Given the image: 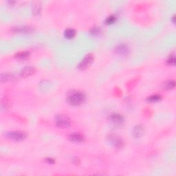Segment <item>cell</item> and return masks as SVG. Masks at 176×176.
<instances>
[{"instance_id": "obj_1", "label": "cell", "mask_w": 176, "mask_h": 176, "mask_svg": "<svg viewBox=\"0 0 176 176\" xmlns=\"http://www.w3.org/2000/svg\"><path fill=\"white\" fill-rule=\"evenodd\" d=\"M86 95L84 92L79 90H72L68 92L67 96V101L71 105H80L85 102Z\"/></svg>"}, {"instance_id": "obj_2", "label": "cell", "mask_w": 176, "mask_h": 176, "mask_svg": "<svg viewBox=\"0 0 176 176\" xmlns=\"http://www.w3.org/2000/svg\"><path fill=\"white\" fill-rule=\"evenodd\" d=\"M5 136L10 140L21 141L26 138L27 134L25 132H22V131H11V132L6 133Z\"/></svg>"}, {"instance_id": "obj_3", "label": "cell", "mask_w": 176, "mask_h": 176, "mask_svg": "<svg viewBox=\"0 0 176 176\" xmlns=\"http://www.w3.org/2000/svg\"><path fill=\"white\" fill-rule=\"evenodd\" d=\"M56 125L59 127L66 128L68 127L71 124L70 119L67 116L63 114L57 115L55 117Z\"/></svg>"}, {"instance_id": "obj_4", "label": "cell", "mask_w": 176, "mask_h": 176, "mask_svg": "<svg viewBox=\"0 0 176 176\" xmlns=\"http://www.w3.org/2000/svg\"><path fill=\"white\" fill-rule=\"evenodd\" d=\"M94 61V56L92 54L89 53L84 57L79 64V68L81 70H86L91 65L92 62Z\"/></svg>"}, {"instance_id": "obj_5", "label": "cell", "mask_w": 176, "mask_h": 176, "mask_svg": "<svg viewBox=\"0 0 176 176\" xmlns=\"http://www.w3.org/2000/svg\"><path fill=\"white\" fill-rule=\"evenodd\" d=\"M109 142L111 143V145L116 149H121L123 147L124 143L122 139L115 134H109L108 137Z\"/></svg>"}, {"instance_id": "obj_6", "label": "cell", "mask_w": 176, "mask_h": 176, "mask_svg": "<svg viewBox=\"0 0 176 176\" xmlns=\"http://www.w3.org/2000/svg\"><path fill=\"white\" fill-rule=\"evenodd\" d=\"M12 32L17 34H31L34 32V29L30 25H17L12 28Z\"/></svg>"}, {"instance_id": "obj_7", "label": "cell", "mask_w": 176, "mask_h": 176, "mask_svg": "<svg viewBox=\"0 0 176 176\" xmlns=\"http://www.w3.org/2000/svg\"><path fill=\"white\" fill-rule=\"evenodd\" d=\"M115 52L120 56H127L130 52V48L127 44L121 43L116 46Z\"/></svg>"}, {"instance_id": "obj_8", "label": "cell", "mask_w": 176, "mask_h": 176, "mask_svg": "<svg viewBox=\"0 0 176 176\" xmlns=\"http://www.w3.org/2000/svg\"><path fill=\"white\" fill-rule=\"evenodd\" d=\"M109 120L114 125H121L124 123V118L121 113H113L109 116Z\"/></svg>"}, {"instance_id": "obj_9", "label": "cell", "mask_w": 176, "mask_h": 176, "mask_svg": "<svg viewBox=\"0 0 176 176\" xmlns=\"http://www.w3.org/2000/svg\"><path fill=\"white\" fill-rule=\"evenodd\" d=\"M145 133V127L142 124H137L133 129V136L136 138H139L144 135Z\"/></svg>"}, {"instance_id": "obj_10", "label": "cell", "mask_w": 176, "mask_h": 176, "mask_svg": "<svg viewBox=\"0 0 176 176\" xmlns=\"http://www.w3.org/2000/svg\"><path fill=\"white\" fill-rule=\"evenodd\" d=\"M36 69L35 67H33V66H26V67L23 68L22 70H21L20 72V75L22 77H28L33 75L34 73L35 72Z\"/></svg>"}, {"instance_id": "obj_11", "label": "cell", "mask_w": 176, "mask_h": 176, "mask_svg": "<svg viewBox=\"0 0 176 176\" xmlns=\"http://www.w3.org/2000/svg\"><path fill=\"white\" fill-rule=\"evenodd\" d=\"M69 139L74 143H82L85 140V136L80 133H73L69 136Z\"/></svg>"}, {"instance_id": "obj_12", "label": "cell", "mask_w": 176, "mask_h": 176, "mask_svg": "<svg viewBox=\"0 0 176 176\" xmlns=\"http://www.w3.org/2000/svg\"><path fill=\"white\" fill-rule=\"evenodd\" d=\"M16 79V76L14 74L10 73H3L1 75V81L2 83L6 82V81H14Z\"/></svg>"}, {"instance_id": "obj_13", "label": "cell", "mask_w": 176, "mask_h": 176, "mask_svg": "<svg viewBox=\"0 0 176 176\" xmlns=\"http://www.w3.org/2000/svg\"><path fill=\"white\" fill-rule=\"evenodd\" d=\"M175 87V81L174 80H168L163 83L162 88L164 89H172Z\"/></svg>"}, {"instance_id": "obj_14", "label": "cell", "mask_w": 176, "mask_h": 176, "mask_svg": "<svg viewBox=\"0 0 176 176\" xmlns=\"http://www.w3.org/2000/svg\"><path fill=\"white\" fill-rule=\"evenodd\" d=\"M64 36L65 38L68 39H73L76 35V31L73 28H67L64 31Z\"/></svg>"}, {"instance_id": "obj_15", "label": "cell", "mask_w": 176, "mask_h": 176, "mask_svg": "<svg viewBox=\"0 0 176 176\" xmlns=\"http://www.w3.org/2000/svg\"><path fill=\"white\" fill-rule=\"evenodd\" d=\"M29 56H30L29 51H22V52H19L18 53H17L15 55V57L18 59L24 60V59H26L27 58H28Z\"/></svg>"}, {"instance_id": "obj_16", "label": "cell", "mask_w": 176, "mask_h": 176, "mask_svg": "<svg viewBox=\"0 0 176 176\" xmlns=\"http://www.w3.org/2000/svg\"><path fill=\"white\" fill-rule=\"evenodd\" d=\"M102 32L103 31L101 28L98 26H94L90 30V33L94 36H99L100 35H101Z\"/></svg>"}, {"instance_id": "obj_17", "label": "cell", "mask_w": 176, "mask_h": 176, "mask_svg": "<svg viewBox=\"0 0 176 176\" xmlns=\"http://www.w3.org/2000/svg\"><path fill=\"white\" fill-rule=\"evenodd\" d=\"M41 4L39 3V2H35V3L33 4V12L34 15H39L41 12Z\"/></svg>"}, {"instance_id": "obj_18", "label": "cell", "mask_w": 176, "mask_h": 176, "mask_svg": "<svg viewBox=\"0 0 176 176\" xmlns=\"http://www.w3.org/2000/svg\"><path fill=\"white\" fill-rule=\"evenodd\" d=\"M167 63L169 65H175V56L174 53L171 54L167 58Z\"/></svg>"}, {"instance_id": "obj_19", "label": "cell", "mask_w": 176, "mask_h": 176, "mask_svg": "<svg viewBox=\"0 0 176 176\" xmlns=\"http://www.w3.org/2000/svg\"><path fill=\"white\" fill-rule=\"evenodd\" d=\"M162 99V96L159 94H152L147 98V100L149 102H158Z\"/></svg>"}, {"instance_id": "obj_20", "label": "cell", "mask_w": 176, "mask_h": 176, "mask_svg": "<svg viewBox=\"0 0 176 176\" xmlns=\"http://www.w3.org/2000/svg\"><path fill=\"white\" fill-rule=\"evenodd\" d=\"M10 103L6 98H2L1 101V109L3 111H6L9 108Z\"/></svg>"}, {"instance_id": "obj_21", "label": "cell", "mask_w": 176, "mask_h": 176, "mask_svg": "<svg viewBox=\"0 0 176 176\" xmlns=\"http://www.w3.org/2000/svg\"><path fill=\"white\" fill-rule=\"evenodd\" d=\"M116 21V17L115 15H110L107 17L105 19V23L107 25H110V24H112L113 23H115Z\"/></svg>"}, {"instance_id": "obj_22", "label": "cell", "mask_w": 176, "mask_h": 176, "mask_svg": "<svg viewBox=\"0 0 176 176\" xmlns=\"http://www.w3.org/2000/svg\"><path fill=\"white\" fill-rule=\"evenodd\" d=\"M46 161L48 163V164H54V163L55 162V159H53L52 158H46Z\"/></svg>"}, {"instance_id": "obj_23", "label": "cell", "mask_w": 176, "mask_h": 176, "mask_svg": "<svg viewBox=\"0 0 176 176\" xmlns=\"http://www.w3.org/2000/svg\"><path fill=\"white\" fill-rule=\"evenodd\" d=\"M73 162H74V163L75 164H79V163H80V160H79V158H74V159H73Z\"/></svg>"}, {"instance_id": "obj_24", "label": "cell", "mask_w": 176, "mask_h": 176, "mask_svg": "<svg viewBox=\"0 0 176 176\" xmlns=\"http://www.w3.org/2000/svg\"><path fill=\"white\" fill-rule=\"evenodd\" d=\"M172 21L173 23H175V15L173 16V19H172Z\"/></svg>"}]
</instances>
